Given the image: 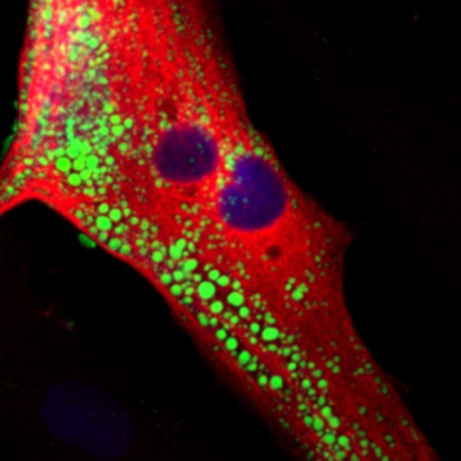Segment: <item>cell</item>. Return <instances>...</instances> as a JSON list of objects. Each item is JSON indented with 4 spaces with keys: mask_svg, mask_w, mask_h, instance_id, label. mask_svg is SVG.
I'll use <instances>...</instances> for the list:
<instances>
[{
    "mask_svg": "<svg viewBox=\"0 0 461 461\" xmlns=\"http://www.w3.org/2000/svg\"><path fill=\"white\" fill-rule=\"evenodd\" d=\"M40 417L53 438L91 457H122L134 441L129 412L106 391L86 383L53 384Z\"/></svg>",
    "mask_w": 461,
    "mask_h": 461,
    "instance_id": "obj_1",
    "label": "cell"
}]
</instances>
